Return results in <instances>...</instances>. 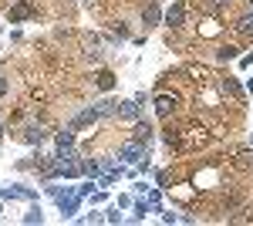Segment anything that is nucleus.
Instances as JSON below:
<instances>
[{
	"mask_svg": "<svg viewBox=\"0 0 253 226\" xmlns=\"http://www.w3.org/2000/svg\"><path fill=\"white\" fill-rule=\"evenodd\" d=\"M240 57V47L236 44H219L216 47V61H236Z\"/></svg>",
	"mask_w": 253,
	"mask_h": 226,
	"instance_id": "nucleus-10",
	"label": "nucleus"
},
{
	"mask_svg": "<svg viewBox=\"0 0 253 226\" xmlns=\"http://www.w3.org/2000/svg\"><path fill=\"white\" fill-rule=\"evenodd\" d=\"M223 31H226V24H219L216 14H210V17L203 20V27H196V34H199V38H219Z\"/></svg>",
	"mask_w": 253,
	"mask_h": 226,
	"instance_id": "nucleus-4",
	"label": "nucleus"
},
{
	"mask_svg": "<svg viewBox=\"0 0 253 226\" xmlns=\"http://www.w3.org/2000/svg\"><path fill=\"white\" fill-rule=\"evenodd\" d=\"M179 101H182V98H179V94H169V91H159L156 94V115L159 118H162V122H166V118H172L175 112H179Z\"/></svg>",
	"mask_w": 253,
	"mask_h": 226,
	"instance_id": "nucleus-1",
	"label": "nucleus"
},
{
	"mask_svg": "<svg viewBox=\"0 0 253 226\" xmlns=\"http://www.w3.org/2000/svg\"><path fill=\"white\" fill-rule=\"evenodd\" d=\"M118 118H125V122H138V105H135V101H125L122 112H118Z\"/></svg>",
	"mask_w": 253,
	"mask_h": 226,
	"instance_id": "nucleus-12",
	"label": "nucleus"
},
{
	"mask_svg": "<svg viewBox=\"0 0 253 226\" xmlns=\"http://www.w3.org/2000/svg\"><path fill=\"white\" fill-rule=\"evenodd\" d=\"M95 85H98V91H112V88H115V75H112L108 68H101L95 75Z\"/></svg>",
	"mask_w": 253,
	"mask_h": 226,
	"instance_id": "nucleus-9",
	"label": "nucleus"
},
{
	"mask_svg": "<svg viewBox=\"0 0 253 226\" xmlns=\"http://www.w3.org/2000/svg\"><path fill=\"white\" fill-rule=\"evenodd\" d=\"M233 31H236V34H240L243 41H250V38H253V17H250V14L236 17V20H233Z\"/></svg>",
	"mask_w": 253,
	"mask_h": 226,
	"instance_id": "nucleus-8",
	"label": "nucleus"
},
{
	"mask_svg": "<svg viewBox=\"0 0 253 226\" xmlns=\"http://www.w3.org/2000/svg\"><path fill=\"white\" fill-rule=\"evenodd\" d=\"M44 135H47V132H44L41 125H27L17 138H20V142H27V145H41V142H44Z\"/></svg>",
	"mask_w": 253,
	"mask_h": 226,
	"instance_id": "nucleus-7",
	"label": "nucleus"
},
{
	"mask_svg": "<svg viewBox=\"0 0 253 226\" xmlns=\"http://www.w3.org/2000/svg\"><path fill=\"white\" fill-rule=\"evenodd\" d=\"M84 3H91V0H84Z\"/></svg>",
	"mask_w": 253,
	"mask_h": 226,
	"instance_id": "nucleus-16",
	"label": "nucleus"
},
{
	"mask_svg": "<svg viewBox=\"0 0 253 226\" xmlns=\"http://www.w3.org/2000/svg\"><path fill=\"white\" fill-rule=\"evenodd\" d=\"M172 199L182 203V206H193L196 199H199V186H193V182H179V186H172Z\"/></svg>",
	"mask_w": 253,
	"mask_h": 226,
	"instance_id": "nucleus-2",
	"label": "nucleus"
},
{
	"mask_svg": "<svg viewBox=\"0 0 253 226\" xmlns=\"http://www.w3.org/2000/svg\"><path fill=\"white\" fill-rule=\"evenodd\" d=\"M7 94V78H0V98Z\"/></svg>",
	"mask_w": 253,
	"mask_h": 226,
	"instance_id": "nucleus-15",
	"label": "nucleus"
},
{
	"mask_svg": "<svg viewBox=\"0 0 253 226\" xmlns=\"http://www.w3.org/2000/svg\"><path fill=\"white\" fill-rule=\"evenodd\" d=\"M98 118V112L95 108H88V112H81L78 118H75V122H71V129H81V125H91V122H95Z\"/></svg>",
	"mask_w": 253,
	"mask_h": 226,
	"instance_id": "nucleus-13",
	"label": "nucleus"
},
{
	"mask_svg": "<svg viewBox=\"0 0 253 226\" xmlns=\"http://www.w3.org/2000/svg\"><path fill=\"white\" fill-rule=\"evenodd\" d=\"M152 135H156V129H152L149 122H135V125H132V138L142 142V145H149V142H152Z\"/></svg>",
	"mask_w": 253,
	"mask_h": 226,
	"instance_id": "nucleus-6",
	"label": "nucleus"
},
{
	"mask_svg": "<svg viewBox=\"0 0 253 226\" xmlns=\"http://www.w3.org/2000/svg\"><path fill=\"white\" fill-rule=\"evenodd\" d=\"M159 20H162V10H159L156 0H149V3L142 7V24H145V27H156Z\"/></svg>",
	"mask_w": 253,
	"mask_h": 226,
	"instance_id": "nucleus-5",
	"label": "nucleus"
},
{
	"mask_svg": "<svg viewBox=\"0 0 253 226\" xmlns=\"http://www.w3.org/2000/svg\"><path fill=\"white\" fill-rule=\"evenodd\" d=\"M166 24H169V31H179V27H186V0H175L172 7L166 10Z\"/></svg>",
	"mask_w": 253,
	"mask_h": 226,
	"instance_id": "nucleus-3",
	"label": "nucleus"
},
{
	"mask_svg": "<svg viewBox=\"0 0 253 226\" xmlns=\"http://www.w3.org/2000/svg\"><path fill=\"white\" fill-rule=\"evenodd\" d=\"M219 91H223V94H230L233 101H240V85H236L233 78H219Z\"/></svg>",
	"mask_w": 253,
	"mask_h": 226,
	"instance_id": "nucleus-11",
	"label": "nucleus"
},
{
	"mask_svg": "<svg viewBox=\"0 0 253 226\" xmlns=\"http://www.w3.org/2000/svg\"><path fill=\"white\" fill-rule=\"evenodd\" d=\"M112 31H115V38H128V27L118 20V24H112Z\"/></svg>",
	"mask_w": 253,
	"mask_h": 226,
	"instance_id": "nucleus-14",
	"label": "nucleus"
}]
</instances>
